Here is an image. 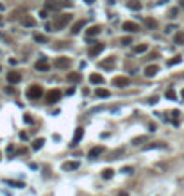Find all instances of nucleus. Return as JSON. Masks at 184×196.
<instances>
[{
  "label": "nucleus",
  "instance_id": "1",
  "mask_svg": "<svg viewBox=\"0 0 184 196\" xmlns=\"http://www.w3.org/2000/svg\"><path fill=\"white\" fill-rule=\"evenodd\" d=\"M63 7H72V2H68V0H47V4H45V9H48V11H57Z\"/></svg>",
  "mask_w": 184,
  "mask_h": 196
},
{
  "label": "nucleus",
  "instance_id": "2",
  "mask_svg": "<svg viewBox=\"0 0 184 196\" xmlns=\"http://www.w3.org/2000/svg\"><path fill=\"white\" fill-rule=\"evenodd\" d=\"M70 20H72V14H70V13H63L61 16H57V18H56V21H54V27L61 30V29H64V27L70 23Z\"/></svg>",
  "mask_w": 184,
  "mask_h": 196
},
{
  "label": "nucleus",
  "instance_id": "3",
  "mask_svg": "<svg viewBox=\"0 0 184 196\" xmlns=\"http://www.w3.org/2000/svg\"><path fill=\"white\" fill-rule=\"evenodd\" d=\"M59 100H61V91H59V89H50V91L47 93V96H45V102L50 103V105H52V103H57Z\"/></svg>",
  "mask_w": 184,
  "mask_h": 196
},
{
  "label": "nucleus",
  "instance_id": "4",
  "mask_svg": "<svg viewBox=\"0 0 184 196\" xmlns=\"http://www.w3.org/2000/svg\"><path fill=\"white\" fill-rule=\"evenodd\" d=\"M43 95V89H41V86L38 84H34V86H29V89H27V98H31V100H36V98H40Z\"/></svg>",
  "mask_w": 184,
  "mask_h": 196
},
{
  "label": "nucleus",
  "instance_id": "5",
  "mask_svg": "<svg viewBox=\"0 0 184 196\" xmlns=\"http://www.w3.org/2000/svg\"><path fill=\"white\" fill-rule=\"evenodd\" d=\"M54 64H56V68H59V70H68V68L72 66V59L70 57H57L54 61Z\"/></svg>",
  "mask_w": 184,
  "mask_h": 196
},
{
  "label": "nucleus",
  "instance_id": "6",
  "mask_svg": "<svg viewBox=\"0 0 184 196\" xmlns=\"http://www.w3.org/2000/svg\"><path fill=\"white\" fill-rule=\"evenodd\" d=\"M20 80H21V73H20V71L11 70V71L7 73V82H9V84H18Z\"/></svg>",
  "mask_w": 184,
  "mask_h": 196
},
{
  "label": "nucleus",
  "instance_id": "7",
  "mask_svg": "<svg viewBox=\"0 0 184 196\" xmlns=\"http://www.w3.org/2000/svg\"><path fill=\"white\" fill-rule=\"evenodd\" d=\"M157 71H159V66L157 64H148L147 68H145V77H156L157 75Z\"/></svg>",
  "mask_w": 184,
  "mask_h": 196
},
{
  "label": "nucleus",
  "instance_id": "8",
  "mask_svg": "<svg viewBox=\"0 0 184 196\" xmlns=\"http://www.w3.org/2000/svg\"><path fill=\"white\" fill-rule=\"evenodd\" d=\"M34 68H36L38 71H48V70H50V64H48L47 59H40V61H36Z\"/></svg>",
  "mask_w": 184,
  "mask_h": 196
},
{
  "label": "nucleus",
  "instance_id": "9",
  "mask_svg": "<svg viewBox=\"0 0 184 196\" xmlns=\"http://www.w3.org/2000/svg\"><path fill=\"white\" fill-rule=\"evenodd\" d=\"M104 48H105V45H104V43H95V45L89 48V55H91V57H97V55L102 52Z\"/></svg>",
  "mask_w": 184,
  "mask_h": 196
},
{
  "label": "nucleus",
  "instance_id": "10",
  "mask_svg": "<svg viewBox=\"0 0 184 196\" xmlns=\"http://www.w3.org/2000/svg\"><path fill=\"white\" fill-rule=\"evenodd\" d=\"M113 84H115L116 87H127V86L131 84V80L127 77H115L113 78Z\"/></svg>",
  "mask_w": 184,
  "mask_h": 196
},
{
  "label": "nucleus",
  "instance_id": "11",
  "mask_svg": "<svg viewBox=\"0 0 184 196\" xmlns=\"http://www.w3.org/2000/svg\"><path fill=\"white\" fill-rule=\"evenodd\" d=\"M123 30H127V32H138L140 30V27H138V23H134V21H125L122 25Z\"/></svg>",
  "mask_w": 184,
  "mask_h": 196
},
{
  "label": "nucleus",
  "instance_id": "12",
  "mask_svg": "<svg viewBox=\"0 0 184 196\" xmlns=\"http://www.w3.org/2000/svg\"><path fill=\"white\" fill-rule=\"evenodd\" d=\"M20 23L23 27H36V20L32 18V16H29V14H25V16H21Z\"/></svg>",
  "mask_w": 184,
  "mask_h": 196
},
{
  "label": "nucleus",
  "instance_id": "13",
  "mask_svg": "<svg viewBox=\"0 0 184 196\" xmlns=\"http://www.w3.org/2000/svg\"><path fill=\"white\" fill-rule=\"evenodd\" d=\"M79 166H81V164H79L77 160H66V162L63 164V169H64V171H73V169H77Z\"/></svg>",
  "mask_w": 184,
  "mask_h": 196
},
{
  "label": "nucleus",
  "instance_id": "14",
  "mask_svg": "<svg viewBox=\"0 0 184 196\" xmlns=\"http://www.w3.org/2000/svg\"><path fill=\"white\" fill-rule=\"evenodd\" d=\"M113 66H115V57H107L100 62V68H104V70H111Z\"/></svg>",
  "mask_w": 184,
  "mask_h": 196
},
{
  "label": "nucleus",
  "instance_id": "15",
  "mask_svg": "<svg viewBox=\"0 0 184 196\" xmlns=\"http://www.w3.org/2000/svg\"><path fill=\"white\" fill-rule=\"evenodd\" d=\"M100 153H104V146H95V148H91L89 150V159H95V157H98Z\"/></svg>",
  "mask_w": 184,
  "mask_h": 196
},
{
  "label": "nucleus",
  "instance_id": "16",
  "mask_svg": "<svg viewBox=\"0 0 184 196\" xmlns=\"http://www.w3.org/2000/svg\"><path fill=\"white\" fill-rule=\"evenodd\" d=\"M82 27H86V20H79L77 23H73V27H72V34H77V32H81Z\"/></svg>",
  "mask_w": 184,
  "mask_h": 196
},
{
  "label": "nucleus",
  "instance_id": "17",
  "mask_svg": "<svg viewBox=\"0 0 184 196\" xmlns=\"http://www.w3.org/2000/svg\"><path fill=\"white\" fill-rule=\"evenodd\" d=\"M89 82L91 84H104V77L100 73H91L89 75Z\"/></svg>",
  "mask_w": 184,
  "mask_h": 196
},
{
  "label": "nucleus",
  "instance_id": "18",
  "mask_svg": "<svg viewBox=\"0 0 184 196\" xmlns=\"http://www.w3.org/2000/svg\"><path fill=\"white\" fill-rule=\"evenodd\" d=\"M98 34H100V27H98V25H93V27L88 29V39L95 38V36H98Z\"/></svg>",
  "mask_w": 184,
  "mask_h": 196
},
{
  "label": "nucleus",
  "instance_id": "19",
  "mask_svg": "<svg viewBox=\"0 0 184 196\" xmlns=\"http://www.w3.org/2000/svg\"><path fill=\"white\" fill-rule=\"evenodd\" d=\"M82 136H84V128H81V127L75 128V134H73V144H72V146H75V143H79V141L82 139Z\"/></svg>",
  "mask_w": 184,
  "mask_h": 196
},
{
  "label": "nucleus",
  "instance_id": "20",
  "mask_svg": "<svg viewBox=\"0 0 184 196\" xmlns=\"http://www.w3.org/2000/svg\"><path fill=\"white\" fill-rule=\"evenodd\" d=\"M145 25L150 29V30H154V29H157V20H154V18H147L145 20Z\"/></svg>",
  "mask_w": 184,
  "mask_h": 196
},
{
  "label": "nucleus",
  "instance_id": "21",
  "mask_svg": "<svg viewBox=\"0 0 184 196\" xmlns=\"http://www.w3.org/2000/svg\"><path fill=\"white\" fill-rule=\"evenodd\" d=\"M127 7L132 9V11H140V9H141V4H140L138 0H131V2L127 4Z\"/></svg>",
  "mask_w": 184,
  "mask_h": 196
},
{
  "label": "nucleus",
  "instance_id": "22",
  "mask_svg": "<svg viewBox=\"0 0 184 196\" xmlns=\"http://www.w3.org/2000/svg\"><path fill=\"white\" fill-rule=\"evenodd\" d=\"M43 144H45V139H43V137H38V139L32 143V150H41Z\"/></svg>",
  "mask_w": 184,
  "mask_h": 196
},
{
  "label": "nucleus",
  "instance_id": "23",
  "mask_svg": "<svg viewBox=\"0 0 184 196\" xmlns=\"http://www.w3.org/2000/svg\"><path fill=\"white\" fill-rule=\"evenodd\" d=\"M68 80H70V82L79 84V82L82 80V75H81V73H70V75H68Z\"/></svg>",
  "mask_w": 184,
  "mask_h": 196
},
{
  "label": "nucleus",
  "instance_id": "24",
  "mask_svg": "<svg viewBox=\"0 0 184 196\" xmlns=\"http://www.w3.org/2000/svg\"><path fill=\"white\" fill-rule=\"evenodd\" d=\"M147 50H148V45H145V43L134 46V54H143V52H147Z\"/></svg>",
  "mask_w": 184,
  "mask_h": 196
},
{
  "label": "nucleus",
  "instance_id": "25",
  "mask_svg": "<svg viewBox=\"0 0 184 196\" xmlns=\"http://www.w3.org/2000/svg\"><path fill=\"white\" fill-rule=\"evenodd\" d=\"M173 41H175V45H184V32L182 30H179V32L175 34Z\"/></svg>",
  "mask_w": 184,
  "mask_h": 196
},
{
  "label": "nucleus",
  "instance_id": "26",
  "mask_svg": "<svg viewBox=\"0 0 184 196\" xmlns=\"http://www.w3.org/2000/svg\"><path fill=\"white\" fill-rule=\"evenodd\" d=\"M132 144H143L147 143V136H138V137H132V141H131Z\"/></svg>",
  "mask_w": 184,
  "mask_h": 196
},
{
  "label": "nucleus",
  "instance_id": "27",
  "mask_svg": "<svg viewBox=\"0 0 184 196\" xmlns=\"http://www.w3.org/2000/svg\"><path fill=\"white\" fill-rule=\"evenodd\" d=\"M95 95H97L98 98H107V96H109V91H107V89H102V87H98V89L95 91Z\"/></svg>",
  "mask_w": 184,
  "mask_h": 196
},
{
  "label": "nucleus",
  "instance_id": "28",
  "mask_svg": "<svg viewBox=\"0 0 184 196\" xmlns=\"http://www.w3.org/2000/svg\"><path fill=\"white\" fill-rule=\"evenodd\" d=\"M154 148H166V144H164V143H154V144H150V146H145L143 150H154Z\"/></svg>",
  "mask_w": 184,
  "mask_h": 196
},
{
  "label": "nucleus",
  "instance_id": "29",
  "mask_svg": "<svg viewBox=\"0 0 184 196\" xmlns=\"http://www.w3.org/2000/svg\"><path fill=\"white\" fill-rule=\"evenodd\" d=\"M120 43H122L123 46H129V45H132V38L131 36H125V38L120 39Z\"/></svg>",
  "mask_w": 184,
  "mask_h": 196
},
{
  "label": "nucleus",
  "instance_id": "30",
  "mask_svg": "<svg viewBox=\"0 0 184 196\" xmlns=\"http://www.w3.org/2000/svg\"><path fill=\"white\" fill-rule=\"evenodd\" d=\"M113 173H115L113 169H104V171H102V176L105 178V180H109V178H113Z\"/></svg>",
  "mask_w": 184,
  "mask_h": 196
},
{
  "label": "nucleus",
  "instance_id": "31",
  "mask_svg": "<svg viewBox=\"0 0 184 196\" xmlns=\"http://www.w3.org/2000/svg\"><path fill=\"white\" fill-rule=\"evenodd\" d=\"M181 61H182V59H181V55H175V57H173V59H170V61H168V66H173V64H179Z\"/></svg>",
  "mask_w": 184,
  "mask_h": 196
},
{
  "label": "nucleus",
  "instance_id": "32",
  "mask_svg": "<svg viewBox=\"0 0 184 196\" xmlns=\"http://www.w3.org/2000/svg\"><path fill=\"white\" fill-rule=\"evenodd\" d=\"M34 41H38V43H47V36H43V34H34Z\"/></svg>",
  "mask_w": 184,
  "mask_h": 196
},
{
  "label": "nucleus",
  "instance_id": "33",
  "mask_svg": "<svg viewBox=\"0 0 184 196\" xmlns=\"http://www.w3.org/2000/svg\"><path fill=\"white\" fill-rule=\"evenodd\" d=\"M5 184H9V185H15V187H23V184L21 182H15V180H4Z\"/></svg>",
  "mask_w": 184,
  "mask_h": 196
},
{
  "label": "nucleus",
  "instance_id": "34",
  "mask_svg": "<svg viewBox=\"0 0 184 196\" xmlns=\"http://www.w3.org/2000/svg\"><path fill=\"white\" fill-rule=\"evenodd\" d=\"M166 98H170V100H175V98H177L175 91H173V89H168V91H166Z\"/></svg>",
  "mask_w": 184,
  "mask_h": 196
},
{
  "label": "nucleus",
  "instance_id": "35",
  "mask_svg": "<svg viewBox=\"0 0 184 196\" xmlns=\"http://www.w3.org/2000/svg\"><path fill=\"white\" fill-rule=\"evenodd\" d=\"M120 171H122V173H125V175H131V173H134V169H132L131 166H125V168H122Z\"/></svg>",
  "mask_w": 184,
  "mask_h": 196
},
{
  "label": "nucleus",
  "instance_id": "36",
  "mask_svg": "<svg viewBox=\"0 0 184 196\" xmlns=\"http://www.w3.org/2000/svg\"><path fill=\"white\" fill-rule=\"evenodd\" d=\"M159 102V96H150L147 100V103H150V105H154V103H157Z\"/></svg>",
  "mask_w": 184,
  "mask_h": 196
},
{
  "label": "nucleus",
  "instance_id": "37",
  "mask_svg": "<svg viewBox=\"0 0 184 196\" xmlns=\"http://www.w3.org/2000/svg\"><path fill=\"white\" fill-rule=\"evenodd\" d=\"M175 30V25H166V29H164V34H172Z\"/></svg>",
  "mask_w": 184,
  "mask_h": 196
},
{
  "label": "nucleus",
  "instance_id": "38",
  "mask_svg": "<svg viewBox=\"0 0 184 196\" xmlns=\"http://www.w3.org/2000/svg\"><path fill=\"white\" fill-rule=\"evenodd\" d=\"M177 13H179L177 9H170V11H168V18H175V16H177Z\"/></svg>",
  "mask_w": 184,
  "mask_h": 196
},
{
  "label": "nucleus",
  "instance_id": "39",
  "mask_svg": "<svg viewBox=\"0 0 184 196\" xmlns=\"http://www.w3.org/2000/svg\"><path fill=\"white\" fill-rule=\"evenodd\" d=\"M40 16H41V18H47V16H48V9H41Z\"/></svg>",
  "mask_w": 184,
  "mask_h": 196
},
{
  "label": "nucleus",
  "instance_id": "40",
  "mask_svg": "<svg viewBox=\"0 0 184 196\" xmlns=\"http://www.w3.org/2000/svg\"><path fill=\"white\" fill-rule=\"evenodd\" d=\"M23 121H25V123H32V118L29 116V114H25V118H23Z\"/></svg>",
  "mask_w": 184,
  "mask_h": 196
},
{
  "label": "nucleus",
  "instance_id": "41",
  "mask_svg": "<svg viewBox=\"0 0 184 196\" xmlns=\"http://www.w3.org/2000/svg\"><path fill=\"white\" fill-rule=\"evenodd\" d=\"M118 196H129V193L127 191H122V193H118Z\"/></svg>",
  "mask_w": 184,
  "mask_h": 196
},
{
  "label": "nucleus",
  "instance_id": "42",
  "mask_svg": "<svg viewBox=\"0 0 184 196\" xmlns=\"http://www.w3.org/2000/svg\"><path fill=\"white\" fill-rule=\"evenodd\" d=\"M84 2H86L88 5H91V4H95V0H84Z\"/></svg>",
  "mask_w": 184,
  "mask_h": 196
},
{
  "label": "nucleus",
  "instance_id": "43",
  "mask_svg": "<svg viewBox=\"0 0 184 196\" xmlns=\"http://www.w3.org/2000/svg\"><path fill=\"white\" fill-rule=\"evenodd\" d=\"M181 7H184V0H181Z\"/></svg>",
  "mask_w": 184,
  "mask_h": 196
},
{
  "label": "nucleus",
  "instance_id": "44",
  "mask_svg": "<svg viewBox=\"0 0 184 196\" xmlns=\"http://www.w3.org/2000/svg\"><path fill=\"white\" fill-rule=\"evenodd\" d=\"M0 11H4V5H2V4H0Z\"/></svg>",
  "mask_w": 184,
  "mask_h": 196
},
{
  "label": "nucleus",
  "instance_id": "45",
  "mask_svg": "<svg viewBox=\"0 0 184 196\" xmlns=\"http://www.w3.org/2000/svg\"><path fill=\"white\" fill-rule=\"evenodd\" d=\"M181 96H182V100H184V89H182V93H181Z\"/></svg>",
  "mask_w": 184,
  "mask_h": 196
},
{
  "label": "nucleus",
  "instance_id": "46",
  "mask_svg": "<svg viewBox=\"0 0 184 196\" xmlns=\"http://www.w3.org/2000/svg\"><path fill=\"white\" fill-rule=\"evenodd\" d=\"M0 23H2V18H0Z\"/></svg>",
  "mask_w": 184,
  "mask_h": 196
},
{
  "label": "nucleus",
  "instance_id": "47",
  "mask_svg": "<svg viewBox=\"0 0 184 196\" xmlns=\"http://www.w3.org/2000/svg\"><path fill=\"white\" fill-rule=\"evenodd\" d=\"M0 70H2V66H0Z\"/></svg>",
  "mask_w": 184,
  "mask_h": 196
}]
</instances>
